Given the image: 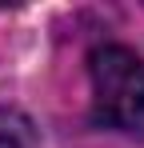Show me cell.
I'll return each mask as SVG.
<instances>
[{
	"label": "cell",
	"mask_w": 144,
	"mask_h": 148,
	"mask_svg": "<svg viewBox=\"0 0 144 148\" xmlns=\"http://www.w3.org/2000/svg\"><path fill=\"white\" fill-rule=\"evenodd\" d=\"M92 120L116 132H144V60L124 44H100L88 56Z\"/></svg>",
	"instance_id": "6da1fadb"
},
{
	"label": "cell",
	"mask_w": 144,
	"mask_h": 148,
	"mask_svg": "<svg viewBox=\"0 0 144 148\" xmlns=\"http://www.w3.org/2000/svg\"><path fill=\"white\" fill-rule=\"evenodd\" d=\"M40 128L20 108H0V148H36Z\"/></svg>",
	"instance_id": "7a4b0ae2"
}]
</instances>
